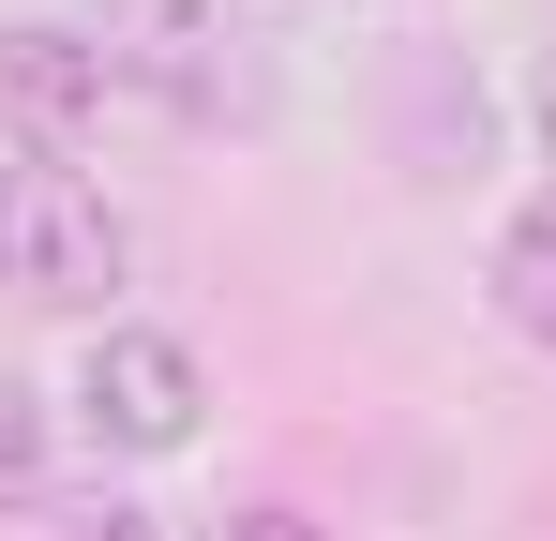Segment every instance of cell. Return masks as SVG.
I'll return each mask as SVG.
<instances>
[{"label":"cell","instance_id":"cell-1","mask_svg":"<svg viewBox=\"0 0 556 541\" xmlns=\"http://www.w3.org/2000/svg\"><path fill=\"white\" fill-rule=\"evenodd\" d=\"M0 286L46 301V316H105V301L136 286L121 196H105L91 166H61V151H15V166H0Z\"/></svg>","mask_w":556,"mask_h":541},{"label":"cell","instance_id":"cell-2","mask_svg":"<svg viewBox=\"0 0 556 541\" xmlns=\"http://www.w3.org/2000/svg\"><path fill=\"white\" fill-rule=\"evenodd\" d=\"M76 30L121 61V90H166L181 121H226V105L256 121V105H271V76H256V15H241V0H91Z\"/></svg>","mask_w":556,"mask_h":541},{"label":"cell","instance_id":"cell-3","mask_svg":"<svg viewBox=\"0 0 556 541\" xmlns=\"http://www.w3.org/2000/svg\"><path fill=\"white\" fill-rule=\"evenodd\" d=\"M61 422L91 451H121V466H166V451H195V422H211V361H195L181 331H151V316H105L91 347H76Z\"/></svg>","mask_w":556,"mask_h":541},{"label":"cell","instance_id":"cell-4","mask_svg":"<svg viewBox=\"0 0 556 541\" xmlns=\"http://www.w3.org/2000/svg\"><path fill=\"white\" fill-rule=\"evenodd\" d=\"M105 121H121V61H105L76 15H0V136L15 151H91Z\"/></svg>","mask_w":556,"mask_h":541},{"label":"cell","instance_id":"cell-5","mask_svg":"<svg viewBox=\"0 0 556 541\" xmlns=\"http://www.w3.org/2000/svg\"><path fill=\"white\" fill-rule=\"evenodd\" d=\"M481 286H496V316H511V331L556 361V180L511 211V226H496V270H481Z\"/></svg>","mask_w":556,"mask_h":541},{"label":"cell","instance_id":"cell-6","mask_svg":"<svg viewBox=\"0 0 556 541\" xmlns=\"http://www.w3.org/2000/svg\"><path fill=\"white\" fill-rule=\"evenodd\" d=\"M46 466H61V391L0 376V512H15V496H46Z\"/></svg>","mask_w":556,"mask_h":541},{"label":"cell","instance_id":"cell-7","mask_svg":"<svg viewBox=\"0 0 556 541\" xmlns=\"http://www.w3.org/2000/svg\"><path fill=\"white\" fill-rule=\"evenodd\" d=\"M61 541H211V527L151 512V496H76V512H61Z\"/></svg>","mask_w":556,"mask_h":541},{"label":"cell","instance_id":"cell-8","mask_svg":"<svg viewBox=\"0 0 556 541\" xmlns=\"http://www.w3.org/2000/svg\"><path fill=\"white\" fill-rule=\"evenodd\" d=\"M211 541H331V527H316V512H286V496H256V512H226Z\"/></svg>","mask_w":556,"mask_h":541},{"label":"cell","instance_id":"cell-9","mask_svg":"<svg viewBox=\"0 0 556 541\" xmlns=\"http://www.w3.org/2000/svg\"><path fill=\"white\" fill-rule=\"evenodd\" d=\"M527 136H542V166H556V30H542V61H527Z\"/></svg>","mask_w":556,"mask_h":541}]
</instances>
